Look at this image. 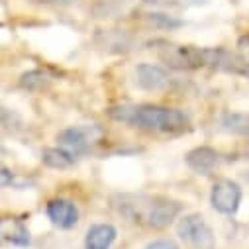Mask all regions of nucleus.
Segmentation results:
<instances>
[{
    "mask_svg": "<svg viewBox=\"0 0 249 249\" xmlns=\"http://www.w3.org/2000/svg\"><path fill=\"white\" fill-rule=\"evenodd\" d=\"M112 206L124 220L149 230H163L171 226L182 212V204L178 200L163 195H145V193L114 195Z\"/></svg>",
    "mask_w": 249,
    "mask_h": 249,
    "instance_id": "1",
    "label": "nucleus"
},
{
    "mask_svg": "<svg viewBox=\"0 0 249 249\" xmlns=\"http://www.w3.org/2000/svg\"><path fill=\"white\" fill-rule=\"evenodd\" d=\"M108 116L126 126L159 134H178L189 124L184 112L159 104H120L108 108Z\"/></svg>",
    "mask_w": 249,
    "mask_h": 249,
    "instance_id": "2",
    "label": "nucleus"
},
{
    "mask_svg": "<svg viewBox=\"0 0 249 249\" xmlns=\"http://www.w3.org/2000/svg\"><path fill=\"white\" fill-rule=\"evenodd\" d=\"M159 57L173 69L180 71H191V69H202L204 61H202V47L195 45H175L169 41H155L153 43Z\"/></svg>",
    "mask_w": 249,
    "mask_h": 249,
    "instance_id": "3",
    "label": "nucleus"
},
{
    "mask_svg": "<svg viewBox=\"0 0 249 249\" xmlns=\"http://www.w3.org/2000/svg\"><path fill=\"white\" fill-rule=\"evenodd\" d=\"M177 235L193 249H214L216 235L200 214H186L177 226Z\"/></svg>",
    "mask_w": 249,
    "mask_h": 249,
    "instance_id": "4",
    "label": "nucleus"
},
{
    "mask_svg": "<svg viewBox=\"0 0 249 249\" xmlns=\"http://www.w3.org/2000/svg\"><path fill=\"white\" fill-rule=\"evenodd\" d=\"M104 136H106V132L102 126L87 124V126H73V128L63 130L57 136V142L61 147L69 149L75 155H81V153H87L98 142H102Z\"/></svg>",
    "mask_w": 249,
    "mask_h": 249,
    "instance_id": "5",
    "label": "nucleus"
},
{
    "mask_svg": "<svg viewBox=\"0 0 249 249\" xmlns=\"http://www.w3.org/2000/svg\"><path fill=\"white\" fill-rule=\"evenodd\" d=\"M202 61L204 67L214 71H224L231 75H249V63L239 53H231L224 47H202Z\"/></svg>",
    "mask_w": 249,
    "mask_h": 249,
    "instance_id": "6",
    "label": "nucleus"
},
{
    "mask_svg": "<svg viewBox=\"0 0 249 249\" xmlns=\"http://www.w3.org/2000/svg\"><path fill=\"white\" fill-rule=\"evenodd\" d=\"M241 198H243L241 186L231 178L216 180L212 186V193H210V204L214 206V210H218L220 214H226V216H233L239 210Z\"/></svg>",
    "mask_w": 249,
    "mask_h": 249,
    "instance_id": "7",
    "label": "nucleus"
},
{
    "mask_svg": "<svg viewBox=\"0 0 249 249\" xmlns=\"http://www.w3.org/2000/svg\"><path fill=\"white\" fill-rule=\"evenodd\" d=\"M45 214L49 222L59 230H71L79 224V208L73 200L53 198L45 206Z\"/></svg>",
    "mask_w": 249,
    "mask_h": 249,
    "instance_id": "8",
    "label": "nucleus"
},
{
    "mask_svg": "<svg viewBox=\"0 0 249 249\" xmlns=\"http://www.w3.org/2000/svg\"><path fill=\"white\" fill-rule=\"evenodd\" d=\"M136 83L140 89L143 90H163L169 87L171 83V77L169 73L159 67V65H153V63H140L136 67Z\"/></svg>",
    "mask_w": 249,
    "mask_h": 249,
    "instance_id": "9",
    "label": "nucleus"
},
{
    "mask_svg": "<svg viewBox=\"0 0 249 249\" xmlns=\"http://www.w3.org/2000/svg\"><path fill=\"white\" fill-rule=\"evenodd\" d=\"M184 161H186V165H189L195 173H198V175H210V173H214L220 167L222 155L216 149L202 145V147L191 149L189 153L184 155Z\"/></svg>",
    "mask_w": 249,
    "mask_h": 249,
    "instance_id": "10",
    "label": "nucleus"
},
{
    "mask_svg": "<svg viewBox=\"0 0 249 249\" xmlns=\"http://www.w3.org/2000/svg\"><path fill=\"white\" fill-rule=\"evenodd\" d=\"M118 237V230L112 224H94L85 237V249H110Z\"/></svg>",
    "mask_w": 249,
    "mask_h": 249,
    "instance_id": "11",
    "label": "nucleus"
},
{
    "mask_svg": "<svg viewBox=\"0 0 249 249\" xmlns=\"http://www.w3.org/2000/svg\"><path fill=\"white\" fill-rule=\"evenodd\" d=\"M2 239L12 243V245H20V247H28L30 245V231L26 228V224L22 220H14V218H6L2 220Z\"/></svg>",
    "mask_w": 249,
    "mask_h": 249,
    "instance_id": "12",
    "label": "nucleus"
},
{
    "mask_svg": "<svg viewBox=\"0 0 249 249\" xmlns=\"http://www.w3.org/2000/svg\"><path fill=\"white\" fill-rule=\"evenodd\" d=\"M75 153H71L69 149L65 147H47L43 153H41V163L49 169H59V171H63V169H69L75 165Z\"/></svg>",
    "mask_w": 249,
    "mask_h": 249,
    "instance_id": "13",
    "label": "nucleus"
},
{
    "mask_svg": "<svg viewBox=\"0 0 249 249\" xmlns=\"http://www.w3.org/2000/svg\"><path fill=\"white\" fill-rule=\"evenodd\" d=\"M220 126L230 134L249 140V114H239V112L224 114L220 120Z\"/></svg>",
    "mask_w": 249,
    "mask_h": 249,
    "instance_id": "14",
    "label": "nucleus"
},
{
    "mask_svg": "<svg viewBox=\"0 0 249 249\" xmlns=\"http://www.w3.org/2000/svg\"><path fill=\"white\" fill-rule=\"evenodd\" d=\"M51 81H53V77L43 69H32V71H28V73H24L20 77V85L26 90H41Z\"/></svg>",
    "mask_w": 249,
    "mask_h": 249,
    "instance_id": "15",
    "label": "nucleus"
},
{
    "mask_svg": "<svg viewBox=\"0 0 249 249\" xmlns=\"http://www.w3.org/2000/svg\"><path fill=\"white\" fill-rule=\"evenodd\" d=\"M147 20L157 26V28H163V30H175V28H180L182 26V20H177L169 14H161V12H151L147 14Z\"/></svg>",
    "mask_w": 249,
    "mask_h": 249,
    "instance_id": "16",
    "label": "nucleus"
},
{
    "mask_svg": "<svg viewBox=\"0 0 249 249\" xmlns=\"http://www.w3.org/2000/svg\"><path fill=\"white\" fill-rule=\"evenodd\" d=\"M145 249H180L173 239H153L145 245Z\"/></svg>",
    "mask_w": 249,
    "mask_h": 249,
    "instance_id": "17",
    "label": "nucleus"
},
{
    "mask_svg": "<svg viewBox=\"0 0 249 249\" xmlns=\"http://www.w3.org/2000/svg\"><path fill=\"white\" fill-rule=\"evenodd\" d=\"M237 51L245 59V63H249V34L239 36V39H237Z\"/></svg>",
    "mask_w": 249,
    "mask_h": 249,
    "instance_id": "18",
    "label": "nucleus"
},
{
    "mask_svg": "<svg viewBox=\"0 0 249 249\" xmlns=\"http://www.w3.org/2000/svg\"><path fill=\"white\" fill-rule=\"evenodd\" d=\"M34 2H37V4H61V6H65V4L75 2V0H34Z\"/></svg>",
    "mask_w": 249,
    "mask_h": 249,
    "instance_id": "19",
    "label": "nucleus"
},
{
    "mask_svg": "<svg viewBox=\"0 0 249 249\" xmlns=\"http://www.w3.org/2000/svg\"><path fill=\"white\" fill-rule=\"evenodd\" d=\"M12 180H14V175H12L6 167H2V184H4V186H8Z\"/></svg>",
    "mask_w": 249,
    "mask_h": 249,
    "instance_id": "20",
    "label": "nucleus"
}]
</instances>
